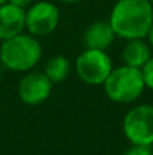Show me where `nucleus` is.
Segmentation results:
<instances>
[{"instance_id":"nucleus-16","label":"nucleus","mask_w":153,"mask_h":155,"mask_svg":"<svg viewBox=\"0 0 153 155\" xmlns=\"http://www.w3.org/2000/svg\"><path fill=\"white\" fill-rule=\"evenodd\" d=\"M60 2H63V3H78L81 0H60Z\"/></svg>"},{"instance_id":"nucleus-9","label":"nucleus","mask_w":153,"mask_h":155,"mask_svg":"<svg viewBox=\"0 0 153 155\" xmlns=\"http://www.w3.org/2000/svg\"><path fill=\"white\" fill-rule=\"evenodd\" d=\"M116 38V33L110 24V21H95L92 23L83 36L86 48L93 50H107Z\"/></svg>"},{"instance_id":"nucleus-10","label":"nucleus","mask_w":153,"mask_h":155,"mask_svg":"<svg viewBox=\"0 0 153 155\" xmlns=\"http://www.w3.org/2000/svg\"><path fill=\"white\" fill-rule=\"evenodd\" d=\"M125 65L134 66V68H143L147 60L152 57L150 45L144 41V38H137V39H128V44L125 45L122 53Z\"/></svg>"},{"instance_id":"nucleus-5","label":"nucleus","mask_w":153,"mask_h":155,"mask_svg":"<svg viewBox=\"0 0 153 155\" xmlns=\"http://www.w3.org/2000/svg\"><path fill=\"white\" fill-rule=\"evenodd\" d=\"M123 133L132 145H153V105L132 107L123 119Z\"/></svg>"},{"instance_id":"nucleus-11","label":"nucleus","mask_w":153,"mask_h":155,"mask_svg":"<svg viewBox=\"0 0 153 155\" xmlns=\"http://www.w3.org/2000/svg\"><path fill=\"white\" fill-rule=\"evenodd\" d=\"M69 71H71V63L62 54L53 56L50 60L47 62V66H45V74L51 80L53 84L65 81L66 77L69 75Z\"/></svg>"},{"instance_id":"nucleus-13","label":"nucleus","mask_w":153,"mask_h":155,"mask_svg":"<svg viewBox=\"0 0 153 155\" xmlns=\"http://www.w3.org/2000/svg\"><path fill=\"white\" fill-rule=\"evenodd\" d=\"M125 155H152V149L147 145H132Z\"/></svg>"},{"instance_id":"nucleus-7","label":"nucleus","mask_w":153,"mask_h":155,"mask_svg":"<svg viewBox=\"0 0 153 155\" xmlns=\"http://www.w3.org/2000/svg\"><path fill=\"white\" fill-rule=\"evenodd\" d=\"M53 83L45 72H30L18 83V97L27 105H38L50 98Z\"/></svg>"},{"instance_id":"nucleus-12","label":"nucleus","mask_w":153,"mask_h":155,"mask_svg":"<svg viewBox=\"0 0 153 155\" xmlns=\"http://www.w3.org/2000/svg\"><path fill=\"white\" fill-rule=\"evenodd\" d=\"M141 72H143V80H144L146 87L153 91V57H150L147 63L141 68Z\"/></svg>"},{"instance_id":"nucleus-2","label":"nucleus","mask_w":153,"mask_h":155,"mask_svg":"<svg viewBox=\"0 0 153 155\" xmlns=\"http://www.w3.org/2000/svg\"><path fill=\"white\" fill-rule=\"evenodd\" d=\"M42 47L36 36L18 33L12 38H8L0 45V62L5 68L24 72L35 68V65L41 60Z\"/></svg>"},{"instance_id":"nucleus-6","label":"nucleus","mask_w":153,"mask_h":155,"mask_svg":"<svg viewBox=\"0 0 153 155\" xmlns=\"http://www.w3.org/2000/svg\"><path fill=\"white\" fill-rule=\"evenodd\" d=\"M60 21V11L51 2H36L26 11V29L33 36H45L56 30Z\"/></svg>"},{"instance_id":"nucleus-18","label":"nucleus","mask_w":153,"mask_h":155,"mask_svg":"<svg viewBox=\"0 0 153 155\" xmlns=\"http://www.w3.org/2000/svg\"><path fill=\"white\" fill-rule=\"evenodd\" d=\"M150 2H152V3H153V0H150Z\"/></svg>"},{"instance_id":"nucleus-15","label":"nucleus","mask_w":153,"mask_h":155,"mask_svg":"<svg viewBox=\"0 0 153 155\" xmlns=\"http://www.w3.org/2000/svg\"><path fill=\"white\" fill-rule=\"evenodd\" d=\"M147 36H149V44L153 47V23H152V26H150V30H149Z\"/></svg>"},{"instance_id":"nucleus-14","label":"nucleus","mask_w":153,"mask_h":155,"mask_svg":"<svg viewBox=\"0 0 153 155\" xmlns=\"http://www.w3.org/2000/svg\"><path fill=\"white\" fill-rule=\"evenodd\" d=\"M8 2L12 3V5H15V6H20V8L26 9V8H29V6L32 5L33 0H8Z\"/></svg>"},{"instance_id":"nucleus-1","label":"nucleus","mask_w":153,"mask_h":155,"mask_svg":"<svg viewBox=\"0 0 153 155\" xmlns=\"http://www.w3.org/2000/svg\"><path fill=\"white\" fill-rule=\"evenodd\" d=\"M153 23L150 0H117L110 14V24L123 39L146 38Z\"/></svg>"},{"instance_id":"nucleus-17","label":"nucleus","mask_w":153,"mask_h":155,"mask_svg":"<svg viewBox=\"0 0 153 155\" xmlns=\"http://www.w3.org/2000/svg\"><path fill=\"white\" fill-rule=\"evenodd\" d=\"M8 0H0V5H3V3H6Z\"/></svg>"},{"instance_id":"nucleus-3","label":"nucleus","mask_w":153,"mask_h":155,"mask_svg":"<svg viewBox=\"0 0 153 155\" xmlns=\"http://www.w3.org/2000/svg\"><path fill=\"white\" fill-rule=\"evenodd\" d=\"M102 86L111 101L122 104L137 101L146 87L141 69L129 65L113 68Z\"/></svg>"},{"instance_id":"nucleus-4","label":"nucleus","mask_w":153,"mask_h":155,"mask_svg":"<svg viewBox=\"0 0 153 155\" xmlns=\"http://www.w3.org/2000/svg\"><path fill=\"white\" fill-rule=\"evenodd\" d=\"M113 69V62L104 50L86 48L75 60V71L81 81L90 86H99Z\"/></svg>"},{"instance_id":"nucleus-8","label":"nucleus","mask_w":153,"mask_h":155,"mask_svg":"<svg viewBox=\"0 0 153 155\" xmlns=\"http://www.w3.org/2000/svg\"><path fill=\"white\" fill-rule=\"evenodd\" d=\"M26 29V11L9 2L0 5V41L23 33Z\"/></svg>"}]
</instances>
